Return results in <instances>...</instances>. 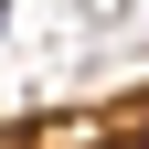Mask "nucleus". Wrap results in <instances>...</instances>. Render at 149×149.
Masks as SVG:
<instances>
[{
    "instance_id": "f257e3e1",
    "label": "nucleus",
    "mask_w": 149,
    "mask_h": 149,
    "mask_svg": "<svg viewBox=\"0 0 149 149\" xmlns=\"http://www.w3.org/2000/svg\"><path fill=\"white\" fill-rule=\"evenodd\" d=\"M96 149H149V139H96Z\"/></svg>"
}]
</instances>
